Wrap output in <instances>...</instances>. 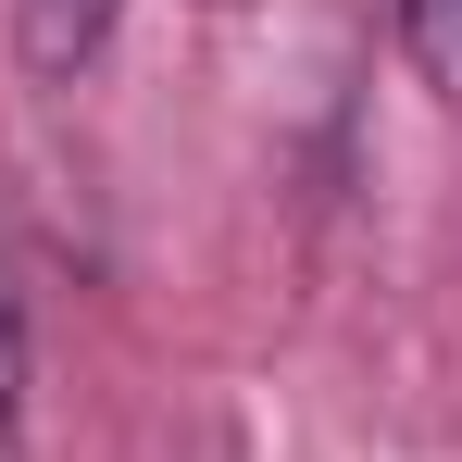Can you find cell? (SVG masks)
Wrapping results in <instances>:
<instances>
[{
    "instance_id": "1",
    "label": "cell",
    "mask_w": 462,
    "mask_h": 462,
    "mask_svg": "<svg viewBox=\"0 0 462 462\" xmlns=\"http://www.w3.org/2000/svg\"><path fill=\"white\" fill-rule=\"evenodd\" d=\"M113 25H125V0H13V51H25L38 88H76Z\"/></svg>"
},
{
    "instance_id": "2",
    "label": "cell",
    "mask_w": 462,
    "mask_h": 462,
    "mask_svg": "<svg viewBox=\"0 0 462 462\" xmlns=\"http://www.w3.org/2000/svg\"><path fill=\"white\" fill-rule=\"evenodd\" d=\"M400 51L438 100H462V0H400Z\"/></svg>"
},
{
    "instance_id": "3",
    "label": "cell",
    "mask_w": 462,
    "mask_h": 462,
    "mask_svg": "<svg viewBox=\"0 0 462 462\" xmlns=\"http://www.w3.org/2000/svg\"><path fill=\"white\" fill-rule=\"evenodd\" d=\"M25 412V300H13V237H0V438Z\"/></svg>"
}]
</instances>
